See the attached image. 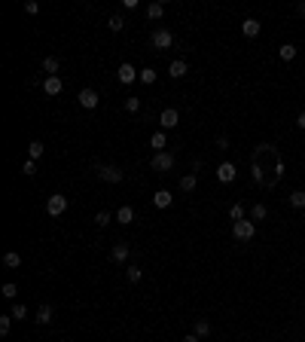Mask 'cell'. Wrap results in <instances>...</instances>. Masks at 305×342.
I'll return each mask as SVG.
<instances>
[{
  "label": "cell",
  "mask_w": 305,
  "mask_h": 342,
  "mask_svg": "<svg viewBox=\"0 0 305 342\" xmlns=\"http://www.w3.org/2000/svg\"><path fill=\"white\" fill-rule=\"evenodd\" d=\"M232 235L238 238V242H251V238L256 235V223H253V220H238V223H232Z\"/></svg>",
  "instance_id": "1"
},
{
  "label": "cell",
  "mask_w": 305,
  "mask_h": 342,
  "mask_svg": "<svg viewBox=\"0 0 305 342\" xmlns=\"http://www.w3.org/2000/svg\"><path fill=\"white\" fill-rule=\"evenodd\" d=\"M64 211H67V196H61V192H52V196L46 199V214H49V217H61Z\"/></svg>",
  "instance_id": "2"
},
{
  "label": "cell",
  "mask_w": 305,
  "mask_h": 342,
  "mask_svg": "<svg viewBox=\"0 0 305 342\" xmlns=\"http://www.w3.org/2000/svg\"><path fill=\"white\" fill-rule=\"evenodd\" d=\"M150 43H153V49H171L174 46V34L168 31V28H156L153 37H150Z\"/></svg>",
  "instance_id": "3"
},
{
  "label": "cell",
  "mask_w": 305,
  "mask_h": 342,
  "mask_svg": "<svg viewBox=\"0 0 305 342\" xmlns=\"http://www.w3.org/2000/svg\"><path fill=\"white\" fill-rule=\"evenodd\" d=\"M95 174L101 177V180H107V184H122V168H116V165H95Z\"/></svg>",
  "instance_id": "4"
},
{
  "label": "cell",
  "mask_w": 305,
  "mask_h": 342,
  "mask_svg": "<svg viewBox=\"0 0 305 342\" xmlns=\"http://www.w3.org/2000/svg\"><path fill=\"white\" fill-rule=\"evenodd\" d=\"M150 165H153V171H171L174 168V153H168V150H162V153H153V159H150Z\"/></svg>",
  "instance_id": "5"
},
{
  "label": "cell",
  "mask_w": 305,
  "mask_h": 342,
  "mask_svg": "<svg viewBox=\"0 0 305 342\" xmlns=\"http://www.w3.org/2000/svg\"><path fill=\"white\" fill-rule=\"evenodd\" d=\"M138 76H141V71H134V64H128V61L116 67V79H119L122 86H131V83H134V79H138Z\"/></svg>",
  "instance_id": "6"
},
{
  "label": "cell",
  "mask_w": 305,
  "mask_h": 342,
  "mask_svg": "<svg viewBox=\"0 0 305 342\" xmlns=\"http://www.w3.org/2000/svg\"><path fill=\"white\" fill-rule=\"evenodd\" d=\"M76 101H80V107H86V110H95V107L101 104V95L95 92V89H83V92L76 95Z\"/></svg>",
  "instance_id": "7"
},
{
  "label": "cell",
  "mask_w": 305,
  "mask_h": 342,
  "mask_svg": "<svg viewBox=\"0 0 305 342\" xmlns=\"http://www.w3.org/2000/svg\"><path fill=\"white\" fill-rule=\"evenodd\" d=\"M235 177H238V168H235L232 162H220L217 165V180L220 184H232Z\"/></svg>",
  "instance_id": "8"
},
{
  "label": "cell",
  "mask_w": 305,
  "mask_h": 342,
  "mask_svg": "<svg viewBox=\"0 0 305 342\" xmlns=\"http://www.w3.org/2000/svg\"><path fill=\"white\" fill-rule=\"evenodd\" d=\"M128 254H131V247L126 242H116V245H113V250H110V260H113V263H126Z\"/></svg>",
  "instance_id": "9"
},
{
  "label": "cell",
  "mask_w": 305,
  "mask_h": 342,
  "mask_svg": "<svg viewBox=\"0 0 305 342\" xmlns=\"http://www.w3.org/2000/svg\"><path fill=\"white\" fill-rule=\"evenodd\" d=\"M159 122H162V129H174V125L180 122V113H177L174 107H165V110L159 113Z\"/></svg>",
  "instance_id": "10"
},
{
  "label": "cell",
  "mask_w": 305,
  "mask_h": 342,
  "mask_svg": "<svg viewBox=\"0 0 305 342\" xmlns=\"http://www.w3.org/2000/svg\"><path fill=\"white\" fill-rule=\"evenodd\" d=\"M61 89H64L61 76H43V92H46V95H58Z\"/></svg>",
  "instance_id": "11"
},
{
  "label": "cell",
  "mask_w": 305,
  "mask_h": 342,
  "mask_svg": "<svg viewBox=\"0 0 305 342\" xmlns=\"http://www.w3.org/2000/svg\"><path fill=\"white\" fill-rule=\"evenodd\" d=\"M186 74H189V64H186L183 58H177V61H171V64H168V76L180 79V76H186Z\"/></svg>",
  "instance_id": "12"
},
{
  "label": "cell",
  "mask_w": 305,
  "mask_h": 342,
  "mask_svg": "<svg viewBox=\"0 0 305 342\" xmlns=\"http://www.w3.org/2000/svg\"><path fill=\"white\" fill-rule=\"evenodd\" d=\"M259 31H263V25H259L256 19H244L241 21V34H244V37H256Z\"/></svg>",
  "instance_id": "13"
},
{
  "label": "cell",
  "mask_w": 305,
  "mask_h": 342,
  "mask_svg": "<svg viewBox=\"0 0 305 342\" xmlns=\"http://www.w3.org/2000/svg\"><path fill=\"white\" fill-rule=\"evenodd\" d=\"M34 321H37L40 327H46V324L52 321V305H49V303H43L40 309H37V318H34Z\"/></svg>",
  "instance_id": "14"
},
{
  "label": "cell",
  "mask_w": 305,
  "mask_h": 342,
  "mask_svg": "<svg viewBox=\"0 0 305 342\" xmlns=\"http://www.w3.org/2000/svg\"><path fill=\"white\" fill-rule=\"evenodd\" d=\"M58 67H61V61L55 58V55H46V58H43V71H46V76H58Z\"/></svg>",
  "instance_id": "15"
},
{
  "label": "cell",
  "mask_w": 305,
  "mask_h": 342,
  "mask_svg": "<svg viewBox=\"0 0 305 342\" xmlns=\"http://www.w3.org/2000/svg\"><path fill=\"white\" fill-rule=\"evenodd\" d=\"M134 220V208H131V205H122V208L116 211V223H122V226H128Z\"/></svg>",
  "instance_id": "16"
},
{
  "label": "cell",
  "mask_w": 305,
  "mask_h": 342,
  "mask_svg": "<svg viewBox=\"0 0 305 342\" xmlns=\"http://www.w3.org/2000/svg\"><path fill=\"white\" fill-rule=\"evenodd\" d=\"M171 202H174V196H171L168 190H159V192L153 196V205H156V208H168Z\"/></svg>",
  "instance_id": "17"
},
{
  "label": "cell",
  "mask_w": 305,
  "mask_h": 342,
  "mask_svg": "<svg viewBox=\"0 0 305 342\" xmlns=\"http://www.w3.org/2000/svg\"><path fill=\"white\" fill-rule=\"evenodd\" d=\"M196 336H198V339H208V336H211V321L198 318V321H196Z\"/></svg>",
  "instance_id": "18"
},
{
  "label": "cell",
  "mask_w": 305,
  "mask_h": 342,
  "mask_svg": "<svg viewBox=\"0 0 305 342\" xmlns=\"http://www.w3.org/2000/svg\"><path fill=\"white\" fill-rule=\"evenodd\" d=\"M28 159H34V162L43 159V141H31L28 144Z\"/></svg>",
  "instance_id": "19"
},
{
  "label": "cell",
  "mask_w": 305,
  "mask_h": 342,
  "mask_svg": "<svg viewBox=\"0 0 305 342\" xmlns=\"http://www.w3.org/2000/svg\"><path fill=\"white\" fill-rule=\"evenodd\" d=\"M278 55H281V61H293L296 58V46H293V43H284V46L278 49Z\"/></svg>",
  "instance_id": "20"
},
{
  "label": "cell",
  "mask_w": 305,
  "mask_h": 342,
  "mask_svg": "<svg viewBox=\"0 0 305 342\" xmlns=\"http://www.w3.org/2000/svg\"><path fill=\"white\" fill-rule=\"evenodd\" d=\"M198 187V177L196 174H186V177H180V190H183V192H193Z\"/></svg>",
  "instance_id": "21"
},
{
  "label": "cell",
  "mask_w": 305,
  "mask_h": 342,
  "mask_svg": "<svg viewBox=\"0 0 305 342\" xmlns=\"http://www.w3.org/2000/svg\"><path fill=\"white\" fill-rule=\"evenodd\" d=\"M165 16V3H150V6H146V19H162Z\"/></svg>",
  "instance_id": "22"
},
{
  "label": "cell",
  "mask_w": 305,
  "mask_h": 342,
  "mask_svg": "<svg viewBox=\"0 0 305 342\" xmlns=\"http://www.w3.org/2000/svg\"><path fill=\"white\" fill-rule=\"evenodd\" d=\"M150 147H153V150H156V153H162V150H165V147H168V144H165V132H156V134H153V138H150Z\"/></svg>",
  "instance_id": "23"
},
{
  "label": "cell",
  "mask_w": 305,
  "mask_h": 342,
  "mask_svg": "<svg viewBox=\"0 0 305 342\" xmlns=\"http://www.w3.org/2000/svg\"><path fill=\"white\" fill-rule=\"evenodd\" d=\"M107 28H110L113 34H119L122 28H126V19H122L119 13H116V16H110V21H107Z\"/></svg>",
  "instance_id": "24"
},
{
  "label": "cell",
  "mask_w": 305,
  "mask_h": 342,
  "mask_svg": "<svg viewBox=\"0 0 305 342\" xmlns=\"http://www.w3.org/2000/svg\"><path fill=\"white\" fill-rule=\"evenodd\" d=\"M3 266H6V269H18V266H21V257L16 254V250H9V254L3 257Z\"/></svg>",
  "instance_id": "25"
},
{
  "label": "cell",
  "mask_w": 305,
  "mask_h": 342,
  "mask_svg": "<svg viewBox=\"0 0 305 342\" xmlns=\"http://www.w3.org/2000/svg\"><path fill=\"white\" fill-rule=\"evenodd\" d=\"M156 76H159V74H156V71H153V67H144V71H141V76H138V79H141V83H146V86H153V83H156Z\"/></svg>",
  "instance_id": "26"
},
{
  "label": "cell",
  "mask_w": 305,
  "mask_h": 342,
  "mask_svg": "<svg viewBox=\"0 0 305 342\" xmlns=\"http://www.w3.org/2000/svg\"><path fill=\"white\" fill-rule=\"evenodd\" d=\"M126 275H128V281H131V284H138V281L144 278V269H141V266H128V269H126Z\"/></svg>",
  "instance_id": "27"
},
{
  "label": "cell",
  "mask_w": 305,
  "mask_h": 342,
  "mask_svg": "<svg viewBox=\"0 0 305 342\" xmlns=\"http://www.w3.org/2000/svg\"><path fill=\"white\" fill-rule=\"evenodd\" d=\"M229 217H232L235 223H238V220H244V205H241V202H235L232 208H229Z\"/></svg>",
  "instance_id": "28"
},
{
  "label": "cell",
  "mask_w": 305,
  "mask_h": 342,
  "mask_svg": "<svg viewBox=\"0 0 305 342\" xmlns=\"http://www.w3.org/2000/svg\"><path fill=\"white\" fill-rule=\"evenodd\" d=\"M266 214H269V211H266L263 202H256L253 208H251V217H253V220H266Z\"/></svg>",
  "instance_id": "29"
},
{
  "label": "cell",
  "mask_w": 305,
  "mask_h": 342,
  "mask_svg": "<svg viewBox=\"0 0 305 342\" xmlns=\"http://www.w3.org/2000/svg\"><path fill=\"white\" fill-rule=\"evenodd\" d=\"M290 205H293V208H305V192H302V190L290 192Z\"/></svg>",
  "instance_id": "30"
},
{
  "label": "cell",
  "mask_w": 305,
  "mask_h": 342,
  "mask_svg": "<svg viewBox=\"0 0 305 342\" xmlns=\"http://www.w3.org/2000/svg\"><path fill=\"white\" fill-rule=\"evenodd\" d=\"M110 220H113L110 211H98V214H95V226H107Z\"/></svg>",
  "instance_id": "31"
},
{
  "label": "cell",
  "mask_w": 305,
  "mask_h": 342,
  "mask_svg": "<svg viewBox=\"0 0 305 342\" xmlns=\"http://www.w3.org/2000/svg\"><path fill=\"white\" fill-rule=\"evenodd\" d=\"M126 110H128V113H138V110H141V98H134V95L126 98Z\"/></svg>",
  "instance_id": "32"
},
{
  "label": "cell",
  "mask_w": 305,
  "mask_h": 342,
  "mask_svg": "<svg viewBox=\"0 0 305 342\" xmlns=\"http://www.w3.org/2000/svg\"><path fill=\"white\" fill-rule=\"evenodd\" d=\"M16 293H18V287H16L13 281H6L3 284V296H6V300H16Z\"/></svg>",
  "instance_id": "33"
},
{
  "label": "cell",
  "mask_w": 305,
  "mask_h": 342,
  "mask_svg": "<svg viewBox=\"0 0 305 342\" xmlns=\"http://www.w3.org/2000/svg\"><path fill=\"white\" fill-rule=\"evenodd\" d=\"M9 315H13L16 321H21V318L28 315V309H25V305H21V303H16V305H13V312H9Z\"/></svg>",
  "instance_id": "34"
},
{
  "label": "cell",
  "mask_w": 305,
  "mask_h": 342,
  "mask_svg": "<svg viewBox=\"0 0 305 342\" xmlns=\"http://www.w3.org/2000/svg\"><path fill=\"white\" fill-rule=\"evenodd\" d=\"M9 324H13V315H3V318H0V336L9 333Z\"/></svg>",
  "instance_id": "35"
},
{
  "label": "cell",
  "mask_w": 305,
  "mask_h": 342,
  "mask_svg": "<svg viewBox=\"0 0 305 342\" xmlns=\"http://www.w3.org/2000/svg\"><path fill=\"white\" fill-rule=\"evenodd\" d=\"M21 174H28V177H31V174H37V162H34V159H28V162L21 165Z\"/></svg>",
  "instance_id": "36"
},
{
  "label": "cell",
  "mask_w": 305,
  "mask_h": 342,
  "mask_svg": "<svg viewBox=\"0 0 305 342\" xmlns=\"http://www.w3.org/2000/svg\"><path fill=\"white\" fill-rule=\"evenodd\" d=\"M25 13L37 16V13H40V3H37V0H28V3H25Z\"/></svg>",
  "instance_id": "37"
},
{
  "label": "cell",
  "mask_w": 305,
  "mask_h": 342,
  "mask_svg": "<svg viewBox=\"0 0 305 342\" xmlns=\"http://www.w3.org/2000/svg\"><path fill=\"white\" fill-rule=\"evenodd\" d=\"M296 125H299V129L305 132V110H302V113H299V116H296Z\"/></svg>",
  "instance_id": "38"
},
{
  "label": "cell",
  "mask_w": 305,
  "mask_h": 342,
  "mask_svg": "<svg viewBox=\"0 0 305 342\" xmlns=\"http://www.w3.org/2000/svg\"><path fill=\"white\" fill-rule=\"evenodd\" d=\"M183 342H201V339H198L196 333H186V336H183Z\"/></svg>",
  "instance_id": "39"
},
{
  "label": "cell",
  "mask_w": 305,
  "mask_h": 342,
  "mask_svg": "<svg viewBox=\"0 0 305 342\" xmlns=\"http://www.w3.org/2000/svg\"><path fill=\"white\" fill-rule=\"evenodd\" d=\"M296 13H299V16H305V0H302V3H296Z\"/></svg>",
  "instance_id": "40"
}]
</instances>
